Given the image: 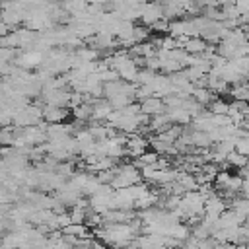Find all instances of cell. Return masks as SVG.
<instances>
[{"label": "cell", "mask_w": 249, "mask_h": 249, "mask_svg": "<svg viewBox=\"0 0 249 249\" xmlns=\"http://www.w3.org/2000/svg\"><path fill=\"white\" fill-rule=\"evenodd\" d=\"M165 109L167 107H165V103H163V99L160 95H150V97H146V99L140 101V111L146 113V115H150V117H154L158 113H163Z\"/></svg>", "instance_id": "cell-1"}, {"label": "cell", "mask_w": 249, "mask_h": 249, "mask_svg": "<svg viewBox=\"0 0 249 249\" xmlns=\"http://www.w3.org/2000/svg\"><path fill=\"white\" fill-rule=\"evenodd\" d=\"M150 39V27L148 25H134L132 27V41L134 43H140V41H146Z\"/></svg>", "instance_id": "cell-3"}, {"label": "cell", "mask_w": 249, "mask_h": 249, "mask_svg": "<svg viewBox=\"0 0 249 249\" xmlns=\"http://www.w3.org/2000/svg\"><path fill=\"white\" fill-rule=\"evenodd\" d=\"M68 115H70L68 109H64V107H56V105H47L45 111H43V119H45L47 123H62Z\"/></svg>", "instance_id": "cell-2"}]
</instances>
